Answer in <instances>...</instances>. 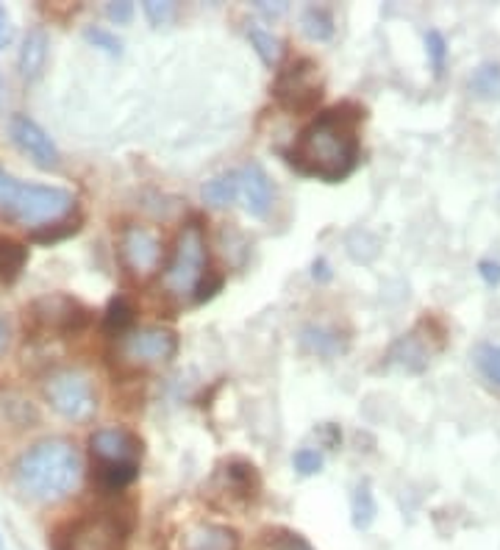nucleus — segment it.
Returning <instances> with one entry per match:
<instances>
[{
	"label": "nucleus",
	"mask_w": 500,
	"mask_h": 550,
	"mask_svg": "<svg viewBox=\"0 0 500 550\" xmlns=\"http://www.w3.org/2000/svg\"><path fill=\"white\" fill-rule=\"evenodd\" d=\"M425 50H429V59H431V67L437 75H442V67H445V59H447V42L439 31H429L425 34Z\"/></svg>",
	"instance_id": "473e14b6"
},
{
	"label": "nucleus",
	"mask_w": 500,
	"mask_h": 550,
	"mask_svg": "<svg viewBox=\"0 0 500 550\" xmlns=\"http://www.w3.org/2000/svg\"><path fill=\"white\" fill-rule=\"evenodd\" d=\"M134 320H137V309L131 306V300L125 295H117L109 300V306L104 312V331L109 337H125L129 331H134Z\"/></svg>",
	"instance_id": "6ab92c4d"
},
{
	"label": "nucleus",
	"mask_w": 500,
	"mask_h": 550,
	"mask_svg": "<svg viewBox=\"0 0 500 550\" xmlns=\"http://www.w3.org/2000/svg\"><path fill=\"white\" fill-rule=\"evenodd\" d=\"M292 467L300 475H317L322 470V454L314 447H300L297 454L292 456Z\"/></svg>",
	"instance_id": "2f4dec72"
},
{
	"label": "nucleus",
	"mask_w": 500,
	"mask_h": 550,
	"mask_svg": "<svg viewBox=\"0 0 500 550\" xmlns=\"http://www.w3.org/2000/svg\"><path fill=\"white\" fill-rule=\"evenodd\" d=\"M120 256L129 272L137 279H147L162 264V239L145 225H125L120 234Z\"/></svg>",
	"instance_id": "9d476101"
},
{
	"label": "nucleus",
	"mask_w": 500,
	"mask_h": 550,
	"mask_svg": "<svg viewBox=\"0 0 500 550\" xmlns=\"http://www.w3.org/2000/svg\"><path fill=\"white\" fill-rule=\"evenodd\" d=\"M25 262H29V247L9 237H0V281L14 284L25 270Z\"/></svg>",
	"instance_id": "4be33fe9"
},
{
	"label": "nucleus",
	"mask_w": 500,
	"mask_h": 550,
	"mask_svg": "<svg viewBox=\"0 0 500 550\" xmlns=\"http://www.w3.org/2000/svg\"><path fill=\"white\" fill-rule=\"evenodd\" d=\"M475 367L484 379L500 387V345H479L475 347Z\"/></svg>",
	"instance_id": "cd10ccee"
},
{
	"label": "nucleus",
	"mask_w": 500,
	"mask_h": 550,
	"mask_svg": "<svg viewBox=\"0 0 500 550\" xmlns=\"http://www.w3.org/2000/svg\"><path fill=\"white\" fill-rule=\"evenodd\" d=\"M131 506H106L75 517L50 534V550H125L134 534Z\"/></svg>",
	"instance_id": "20e7f679"
},
{
	"label": "nucleus",
	"mask_w": 500,
	"mask_h": 550,
	"mask_svg": "<svg viewBox=\"0 0 500 550\" xmlns=\"http://www.w3.org/2000/svg\"><path fill=\"white\" fill-rule=\"evenodd\" d=\"M175 354H179V334L164 325H142L120 339V356L134 367L167 364Z\"/></svg>",
	"instance_id": "6e6552de"
},
{
	"label": "nucleus",
	"mask_w": 500,
	"mask_h": 550,
	"mask_svg": "<svg viewBox=\"0 0 500 550\" xmlns=\"http://www.w3.org/2000/svg\"><path fill=\"white\" fill-rule=\"evenodd\" d=\"M300 29L312 42H329L337 31L334 25V14L325 6H306L304 14H300Z\"/></svg>",
	"instance_id": "5701e85b"
},
{
	"label": "nucleus",
	"mask_w": 500,
	"mask_h": 550,
	"mask_svg": "<svg viewBox=\"0 0 500 550\" xmlns=\"http://www.w3.org/2000/svg\"><path fill=\"white\" fill-rule=\"evenodd\" d=\"M320 434L325 437V445H329L331 450H334V447H339V442H342V431L337 429V425H331V422H329V425H322Z\"/></svg>",
	"instance_id": "e433bc0d"
},
{
	"label": "nucleus",
	"mask_w": 500,
	"mask_h": 550,
	"mask_svg": "<svg viewBox=\"0 0 500 550\" xmlns=\"http://www.w3.org/2000/svg\"><path fill=\"white\" fill-rule=\"evenodd\" d=\"M272 95L279 100V106L295 114H306L312 112L320 97H322V81H320V67L314 59H295L287 64V70L279 72L275 79Z\"/></svg>",
	"instance_id": "0eeeda50"
},
{
	"label": "nucleus",
	"mask_w": 500,
	"mask_h": 550,
	"mask_svg": "<svg viewBox=\"0 0 500 550\" xmlns=\"http://www.w3.org/2000/svg\"><path fill=\"white\" fill-rule=\"evenodd\" d=\"M467 89L472 97L487 100V104H495L500 100V64L497 62H484L472 70Z\"/></svg>",
	"instance_id": "aec40b11"
},
{
	"label": "nucleus",
	"mask_w": 500,
	"mask_h": 550,
	"mask_svg": "<svg viewBox=\"0 0 500 550\" xmlns=\"http://www.w3.org/2000/svg\"><path fill=\"white\" fill-rule=\"evenodd\" d=\"M222 481H225V495H231L239 504H250V500H256L259 489H262V479L256 467L250 462H242V459H231L229 464L222 467Z\"/></svg>",
	"instance_id": "f3484780"
},
{
	"label": "nucleus",
	"mask_w": 500,
	"mask_h": 550,
	"mask_svg": "<svg viewBox=\"0 0 500 550\" xmlns=\"http://www.w3.org/2000/svg\"><path fill=\"white\" fill-rule=\"evenodd\" d=\"M72 212H75V195L70 189L25 184L0 167V220H9L37 231L42 225L70 217Z\"/></svg>",
	"instance_id": "7ed1b4c3"
},
{
	"label": "nucleus",
	"mask_w": 500,
	"mask_h": 550,
	"mask_svg": "<svg viewBox=\"0 0 500 550\" xmlns=\"http://www.w3.org/2000/svg\"><path fill=\"white\" fill-rule=\"evenodd\" d=\"M9 342H12V329H9V322L0 317V354L9 347Z\"/></svg>",
	"instance_id": "ea45409f"
},
{
	"label": "nucleus",
	"mask_w": 500,
	"mask_h": 550,
	"mask_svg": "<svg viewBox=\"0 0 500 550\" xmlns=\"http://www.w3.org/2000/svg\"><path fill=\"white\" fill-rule=\"evenodd\" d=\"M106 17L117 25H125L131 22L134 17V4L131 0H114V4H106Z\"/></svg>",
	"instance_id": "72a5a7b5"
},
{
	"label": "nucleus",
	"mask_w": 500,
	"mask_h": 550,
	"mask_svg": "<svg viewBox=\"0 0 500 550\" xmlns=\"http://www.w3.org/2000/svg\"><path fill=\"white\" fill-rule=\"evenodd\" d=\"M139 475V464H95L92 481L100 492H122L129 489Z\"/></svg>",
	"instance_id": "a211bd4d"
},
{
	"label": "nucleus",
	"mask_w": 500,
	"mask_h": 550,
	"mask_svg": "<svg viewBox=\"0 0 500 550\" xmlns=\"http://www.w3.org/2000/svg\"><path fill=\"white\" fill-rule=\"evenodd\" d=\"M206 267H209V245H206L204 225L197 220H189L179 231V237H175V247L162 284L172 295H181V297L192 295L197 292L200 281L206 279L209 272Z\"/></svg>",
	"instance_id": "39448f33"
},
{
	"label": "nucleus",
	"mask_w": 500,
	"mask_h": 550,
	"mask_svg": "<svg viewBox=\"0 0 500 550\" xmlns=\"http://www.w3.org/2000/svg\"><path fill=\"white\" fill-rule=\"evenodd\" d=\"M239 175V200H242V206L250 217H267L270 209H272V181H270V175L264 172V167L259 162H250L245 167L237 170Z\"/></svg>",
	"instance_id": "ddd939ff"
},
{
	"label": "nucleus",
	"mask_w": 500,
	"mask_h": 550,
	"mask_svg": "<svg viewBox=\"0 0 500 550\" xmlns=\"http://www.w3.org/2000/svg\"><path fill=\"white\" fill-rule=\"evenodd\" d=\"M375 514H379V506H375V495L370 489L367 481H362L356 489H354V497H350V520L359 531H367Z\"/></svg>",
	"instance_id": "393cba45"
},
{
	"label": "nucleus",
	"mask_w": 500,
	"mask_h": 550,
	"mask_svg": "<svg viewBox=\"0 0 500 550\" xmlns=\"http://www.w3.org/2000/svg\"><path fill=\"white\" fill-rule=\"evenodd\" d=\"M312 275H314V281H331V264L325 262V259H317L314 264H312Z\"/></svg>",
	"instance_id": "4c0bfd02"
},
{
	"label": "nucleus",
	"mask_w": 500,
	"mask_h": 550,
	"mask_svg": "<svg viewBox=\"0 0 500 550\" xmlns=\"http://www.w3.org/2000/svg\"><path fill=\"white\" fill-rule=\"evenodd\" d=\"M14 37V29H12V20H9V12L0 6V47H6Z\"/></svg>",
	"instance_id": "c9c22d12"
},
{
	"label": "nucleus",
	"mask_w": 500,
	"mask_h": 550,
	"mask_svg": "<svg viewBox=\"0 0 500 550\" xmlns=\"http://www.w3.org/2000/svg\"><path fill=\"white\" fill-rule=\"evenodd\" d=\"M50 409L70 422H89L97 412V395L89 375L81 370H56L45 381Z\"/></svg>",
	"instance_id": "423d86ee"
},
{
	"label": "nucleus",
	"mask_w": 500,
	"mask_h": 550,
	"mask_svg": "<svg viewBox=\"0 0 500 550\" xmlns=\"http://www.w3.org/2000/svg\"><path fill=\"white\" fill-rule=\"evenodd\" d=\"M142 12L150 20V25L162 29V25H170L175 20V14H179V6L170 4V0H145Z\"/></svg>",
	"instance_id": "7c9ffc66"
},
{
	"label": "nucleus",
	"mask_w": 500,
	"mask_h": 550,
	"mask_svg": "<svg viewBox=\"0 0 500 550\" xmlns=\"http://www.w3.org/2000/svg\"><path fill=\"white\" fill-rule=\"evenodd\" d=\"M81 472L79 447L64 437H47L14 462V487L37 504H59L75 492Z\"/></svg>",
	"instance_id": "f03ea898"
},
{
	"label": "nucleus",
	"mask_w": 500,
	"mask_h": 550,
	"mask_svg": "<svg viewBox=\"0 0 500 550\" xmlns=\"http://www.w3.org/2000/svg\"><path fill=\"white\" fill-rule=\"evenodd\" d=\"M89 450L95 464H139L142 462V439L120 425L97 429L89 437Z\"/></svg>",
	"instance_id": "9b49d317"
},
{
	"label": "nucleus",
	"mask_w": 500,
	"mask_h": 550,
	"mask_svg": "<svg viewBox=\"0 0 500 550\" xmlns=\"http://www.w3.org/2000/svg\"><path fill=\"white\" fill-rule=\"evenodd\" d=\"M0 550H4V542H0Z\"/></svg>",
	"instance_id": "79ce46f5"
},
{
	"label": "nucleus",
	"mask_w": 500,
	"mask_h": 550,
	"mask_svg": "<svg viewBox=\"0 0 500 550\" xmlns=\"http://www.w3.org/2000/svg\"><path fill=\"white\" fill-rule=\"evenodd\" d=\"M4 100H6V87H4V79H0V106H4Z\"/></svg>",
	"instance_id": "a19ab883"
},
{
	"label": "nucleus",
	"mask_w": 500,
	"mask_h": 550,
	"mask_svg": "<svg viewBox=\"0 0 500 550\" xmlns=\"http://www.w3.org/2000/svg\"><path fill=\"white\" fill-rule=\"evenodd\" d=\"M29 314L37 329L50 331V334H62V337L81 334L92 320V312L81 304V300H75L70 295L39 297L31 304Z\"/></svg>",
	"instance_id": "1a4fd4ad"
},
{
	"label": "nucleus",
	"mask_w": 500,
	"mask_h": 550,
	"mask_svg": "<svg viewBox=\"0 0 500 550\" xmlns=\"http://www.w3.org/2000/svg\"><path fill=\"white\" fill-rule=\"evenodd\" d=\"M47 50H50V37L45 29H31L22 39V47L17 54V72L25 84H34L42 79L45 64H47Z\"/></svg>",
	"instance_id": "4468645a"
},
{
	"label": "nucleus",
	"mask_w": 500,
	"mask_h": 550,
	"mask_svg": "<svg viewBox=\"0 0 500 550\" xmlns=\"http://www.w3.org/2000/svg\"><path fill=\"white\" fill-rule=\"evenodd\" d=\"M9 131H12V139L17 142V147L22 154H29V159L42 167V170H59L62 164V154L56 142L47 137V131L42 129L39 122H34L31 117L25 114H14L12 122H9Z\"/></svg>",
	"instance_id": "f8f14e48"
},
{
	"label": "nucleus",
	"mask_w": 500,
	"mask_h": 550,
	"mask_svg": "<svg viewBox=\"0 0 500 550\" xmlns=\"http://www.w3.org/2000/svg\"><path fill=\"white\" fill-rule=\"evenodd\" d=\"M364 112L354 104H339L322 112L314 122L300 131L297 142L287 154V162L309 175V179L339 184L359 164V137L356 125Z\"/></svg>",
	"instance_id": "f257e3e1"
},
{
	"label": "nucleus",
	"mask_w": 500,
	"mask_h": 550,
	"mask_svg": "<svg viewBox=\"0 0 500 550\" xmlns=\"http://www.w3.org/2000/svg\"><path fill=\"white\" fill-rule=\"evenodd\" d=\"M204 200L214 209H225L239 200V175L237 170L231 172H222V175H214L212 181H206L204 187Z\"/></svg>",
	"instance_id": "412c9836"
},
{
	"label": "nucleus",
	"mask_w": 500,
	"mask_h": 550,
	"mask_svg": "<svg viewBox=\"0 0 500 550\" xmlns=\"http://www.w3.org/2000/svg\"><path fill=\"white\" fill-rule=\"evenodd\" d=\"M242 539L231 525L204 522L184 537V550H239Z\"/></svg>",
	"instance_id": "dca6fc26"
},
{
	"label": "nucleus",
	"mask_w": 500,
	"mask_h": 550,
	"mask_svg": "<svg viewBox=\"0 0 500 550\" xmlns=\"http://www.w3.org/2000/svg\"><path fill=\"white\" fill-rule=\"evenodd\" d=\"M264 550H314V547L289 529H270L264 531Z\"/></svg>",
	"instance_id": "c85d7f7f"
},
{
	"label": "nucleus",
	"mask_w": 500,
	"mask_h": 550,
	"mask_svg": "<svg viewBox=\"0 0 500 550\" xmlns=\"http://www.w3.org/2000/svg\"><path fill=\"white\" fill-rule=\"evenodd\" d=\"M300 345H304L309 354L325 356V359L337 356L339 350L345 347L342 334H337L331 329H320V325H309V329H304V334H300Z\"/></svg>",
	"instance_id": "b1692460"
},
{
	"label": "nucleus",
	"mask_w": 500,
	"mask_h": 550,
	"mask_svg": "<svg viewBox=\"0 0 500 550\" xmlns=\"http://www.w3.org/2000/svg\"><path fill=\"white\" fill-rule=\"evenodd\" d=\"M479 272H481V279L489 284V287H495V284H500V264L497 262H492V259H484L481 264H479Z\"/></svg>",
	"instance_id": "f704fd0d"
},
{
	"label": "nucleus",
	"mask_w": 500,
	"mask_h": 550,
	"mask_svg": "<svg viewBox=\"0 0 500 550\" xmlns=\"http://www.w3.org/2000/svg\"><path fill=\"white\" fill-rule=\"evenodd\" d=\"M256 9L267 17H281L289 12V4H267V0H262V4H256Z\"/></svg>",
	"instance_id": "58836bf2"
},
{
	"label": "nucleus",
	"mask_w": 500,
	"mask_h": 550,
	"mask_svg": "<svg viewBox=\"0 0 500 550\" xmlns=\"http://www.w3.org/2000/svg\"><path fill=\"white\" fill-rule=\"evenodd\" d=\"M247 39H250V45L256 47V54L262 56V62L264 64H279V59H281V39L275 37L272 31H267V29H262V25H250L247 29Z\"/></svg>",
	"instance_id": "bb28decb"
},
{
	"label": "nucleus",
	"mask_w": 500,
	"mask_h": 550,
	"mask_svg": "<svg viewBox=\"0 0 500 550\" xmlns=\"http://www.w3.org/2000/svg\"><path fill=\"white\" fill-rule=\"evenodd\" d=\"M84 39L89 45L100 47L109 56H120L122 54V39L117 34H112L109 29H100V25H89V29L84 31Z\"/></svg>",
	"instance_id": "c756f323"
},
{
	"label": "nucleus",
	"mask_w": 500,
	"mask_h": 550,
	"mask_svg": "<svg viewBox=\"0 0 500 550\" xmlns=\"http://www.w3.org/2000/svg\"><path fill=\"white\" fill-rule=\"evenodd\" d=\"M81 222H84V217L75 214L72 220L64 217V220H59V222L42 225V229L31 231V242H37V245H56V242H62V239H67V237H72V234H79V231H81Z\"/></svg>",
	"instance_id": "a878e982"
},
{
	"label": "nucleus",
	"mask_w": 500,
	"mask_h": 550,
	"mask_svg": "<svg viewBox=\"0 0 500 550\" xmlns=\"http://www.w3.org/2000/svg\"><path fill=\"white\" fill-rule=\"evenodd\" d=\"M431 362V345L420 337V329L412 334H404L387 354V364L406 370V372H422Z\"/></svg>",
	"instance_id": "2eb2a0df"
}]
</instances>
